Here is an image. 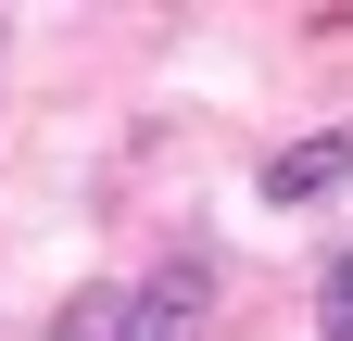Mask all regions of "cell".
<instances>
[{"instance_id": "3957f363", "label": "cell", "mask_w": 353, "mask_h": 341, "mask_svg": "<svg viewBox=\"0 0 353 341\" xmlns=\"http://www.w3.org/2000/svg\"><path fill=\"white\" fill-rule=\"evenodd\" d=\"M316 341H353V240L316 266Z\"/></svg>"}, {"instance_id": "6da1fadb", "label": "cell", "mask_w": 353, "mask_h": 341, "mask_svg": "<svg viewBox=\"0 0 353 341\" xmlns=\"http://www.w3.org/2000/svg\"><path fill=\"white\" fill-rule=\"evenodd\" d=\"M202 304H214V240H176L152 278H88L51 316V341H190Z\"/></svg>"}, {"instance_id": "7a4b0ae2", "label": "cell", "mask_w": 353, "mask_h": 341, "mask_svg": "<svg viewBox=\"0 0 353 341\" xmlns=\"http://www.w3.org/2000/svg\"><path fill=\"white\" fill-rule=\"evenodd\" d=\"M328 190H353V126H328V139H303V152H278L265 164V202H328Z\"/></svg>"}]
</instances>
